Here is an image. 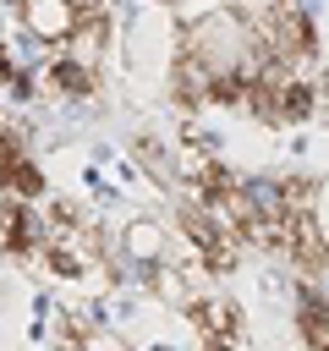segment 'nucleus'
<instances>
[{
    "label": "nucleus",
    "instance_id": "7ed1b4c3",
    "mask_svg": "<svg viewBox=\"0 0 329 351\" xmlns=\"http://www.w3.org/2000/svg\"><path fill=\"white\" fill-rule=\"evenodd\" d=\"M71 351H137V346H132L115 324H99V318H93V324H82V329H77Z\"/></svg>",
    "mask_w": 329,
    "mask_h": 351
},
{
    "label": "nucleus",
    "instance_id": "20e7f679",
    "mask_svg": "<svg viewBox=\"0 0 329 351\" xmlns=\"http://www.w3.org/2000/svg\"><path fill=\"white\" fill-rule=\"evenodd\" d=\"M313 225H318V236L329 247V181H313Z\"/></svg>",
    "mask_w": 329,
    "mask_h": 351
},
{
    "label": "nucleus",
    "instance_id": "f257e3e1",
    "mask_svg": "<svg viewBox=\"0 0 329 351\" xmlns=\"http://www.w3.org/2000/svg\"><path fill=\"white\" fill-rule=\"evenodd\" d=\"M77 22H82L77 0H16V33L33 38L44 55H55V49L71 38Z\"/></svg>",
    "mask_w": 329,
    "mask_h": 351
},
{
    "label": "nucleus",
    "instance_id": "f03ea898",
    "mask_svg": "<svg viewBox=\"0 0 329 351\" xmlns=\"http://www.w3.org/2000/svg\"><path fill=\"white\" fill-rule=\"evenodd\" d=\"M16 203H44V192H49V181H44V170H38V159H27V154H11V165H5V181H0Z\"/></svg>",
    "mask_w": 329,
    "mask_h": 351
}]
</instances>
